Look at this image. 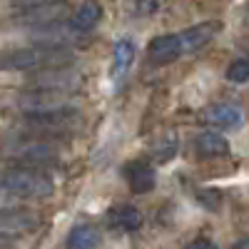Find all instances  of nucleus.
<instances>
[{
  "label": "nucleus",
  "mask_w": 249,
  "mask_h": 249,
  "mask_svg": "<svg viewBox=\"0 0 249 249\" xmlns=\"http://www.w3.org/2000/svg\"><path fill=\"white\" fill-rule=\"evenodd\" d=\"M72 50L62 45H30L20 50H8L0 55V68L3 70H20V72H37L50 68H68L72 65Z\"/></svg>",
  "instance_id": "f257e3e1"
},
{
  "label": "nucleus",
  "mask_w": 249,
  "mask_h": 249,
  "mask_svg": "<svg viewBox=\"0 0 249 249\" xmlns=\"http://www.w3.org/2000/svg\"><path fill=\"white\" fill-rule=\"evenodd\" d=\"M0 184L23 202L25 199H45L55 190L53 179L45 172H40L37 167H23V164H15V167H8L0 172Z\"/></svg>",
  "instance_id": "f03ea898"
},
{
  "label": "nucleus",
  "mask_w": 249,
  "mask_h": 249,
  "mask_svg": "<svg viewBox=\"0 0 249 249\" xmlns=\"http://www.w3.org/2000/svg\"><path fill=\"white\" fill-rule=\"evenodd\" d=\"M23 124L28 130H37L40 135H57L68 132L80 124V112L77 107H57V110H45V112H23Z\"/></svg>",
  "instance_id": "7ed1b4c3"
},
{
  "label": "nucleus",
  "mask_w": 249,
  "mask_h": 249,
  "mask_svg": "<svg viewBox=\"0 0 249 249\" xmlns=\"http://www.w3.org/2000/svg\"><path fill=\"white\" fill-rule=\"evenodd\" d=\"M8 155L23 164V167H45V164H53L57 160V150L53 147L50 142L45 140H20V142H13L8 147Z\"/></svg>",
  "instance_id": "20e7f679"
},
{
  "label": "nucleus",
  "mask_w": 249,
  "mask_h": 249,
  "mask_svg": "<svg viewBox=\"0 0 249 249\" xmlns=\"http://www.w3.org/2000/svg\"><path fill=\"white\" fill-rule=\"evenodd\" d=\"M75 92H62V90H28L18 97V110L20 112H45L68 107Z\"/></svg>",
  "instance_id": "39448f33"
},
{
  "label": "nucleus",
  "mask_w": 249,
  "mask_h": 249,
  "mask_svg": "<svg viewBox=\"0 0 249 249\" xmlns=\"http://www.w3.org/2000/svg\"><path fill=\"white\" fill-rule=\"evenodd\" d=\"M30 90H62V92H75L80 85L77 72L68 68H50V70H37L28 77Z\"/></svg>",
  "instance_id": "423d86ee"
},
{
  "label": "nucleus",
  "mask_w": 249,
  "mask_h": 249,
  "mask_svg": "<svg viewBox=\"0 0 249 249\" xmlns=\"http://www.w3.org/2000/svg\"><path fill=\"white\" fill-rule=\"evenodd\" d=\"M65 15H68V5L62 0V3H48V5H35V8L20 10L15 23L28 25V28H48L53 23H60Z\"/></svg>",
  "instance_id": "0eeeda50"
},
{
  "label": "nucleus",
  "mask_w": 249,
  "mask_h": 249,
  "mask_svg": "<svg viewBox=\"0 0 249 249\" xmlns=\"http://www.w3.org/2000/svg\"><path fill=\"white\" fill-rule=\"evenodd\" d=\"M40 219L25 210H0V234L3 237H18L37 230Z\"/></svg>",
  "instance_id": "6e6552de"
},
{
  "label": "nucleus",
  "mask_w": 249,
  "mask_h": 249,
  "mask_svg": "<svg viewBox=\"0 0 249 249\" xmlns=\"http://www.w3.org/2000/svg\"><path fill=\"white\" fill-rule=\"evenodd\" d=\"M182 55L184 53H182L177 33L175 35H160L147 45V60L152 65H170V62L179 60Z\"/></svg>",
  "instance_id": "1a4fd4ad"
},
{
  "label": "nucleus",
  "mask_w": 249,
  "mask_h": 249,
  "mask_svg": "<svg viewBox=\"0 0 249 249\" xmlns=\"http://www.w3.org/2000/svg\"><path fill=\"white\" fill-rule=\"evenodd\" d=\"M124 182L130 184V190L135 195H144L155 187V170L150 162L144 160H132L130 164H124Z\"/></svg>",
  "instance_id": "9d476101"
},
{
  "label": "nucleus",
  "mask_w": 249,
  "mask_h": 249,
  "mask_svg": "<svg viewBox=\"0 0 249 249\" xmlns=\"http://www.w3.org/2000/svg\"><path fill=\"white\" fill-rule=\"evenodd\" d=\"M217 30H219L217 23H199V25H192V28H187V30L177 33L179 45H182V53L187 55V53L202 50V48L217 35Z\"/></svg>",
  "instance_id": "9b49d317"
},
{
  "label": "nucleus",
  "mask_w": 249,
  "mask_h": 249,
  "mask_svg": "<svg viewBox=\"0 0 249 249\" xmlns=\"http://www.w3.org/2000/svg\"><path fill=\"white\" fill-rule=\"evenodd\" d=\"M204 120L222 130H237L242 124V110L237 105H232V102H217V105L207 107Z\"/></svg>",
  "instance_id": "f8f14e48"
},
{
  "label": "nucleus",
  "mask_w": 249,
  "mask_h": 249,
  "mask_svg": "<svg viewBox=\"0 0 249 249\" xmlns=\"http://www.w3.org/2000/svg\"><path fill=\"white\" fill-rule=\"evenodd\" d=\"M107 224L120 232H135L142 227V214L132 204H117L107 212Z\"/></svg>",
  "instance_id": "ddd939ff"
},
{
  "label": "nucleus",
  "mask_w": 249,
  "mask_h": 249,
  "mask_svg": "<svg viewBox=\"0 0 249 249\" xmlns=\"http://www.w3.org/2000/svg\"><path fill=\"white\" fill-rule=\"evenodd\" d=\"M195 150L199 157H227L230 155V142L219 132H199L195 140Z\"/></svg>",
  "instance_id": "4468645a"
},
{
  "label": "nucleus",
  "mask_w": 249,
  "mask_h": 249,
  "mask_svg": "<svg viewBox=\"0 0 249 249\" xmlns=\"http://www.w3.org/2000/svg\"><path fill=\"white\" fill-rule=\"evenodd\" d=\"M100 18H102V8L95 3V0H88V3H82L77 8V13L72 15L70 20V25L82 35V33H90L97 23H100Z\"/></svg>",
  "instance_id": "2eb2a0df"
},
{
  "label": "nucleus",
  "mask_w": 249,
  "mask_h": 249,
  "mask_svg": "<svg viewBox=\"0 0 249 249\" xmlns=\"http://www.w3.org/2000/svg\"><path fill=\"white\" fill-rule=\"evenodd\" d=\"M100 247V232L90 224H77L68 234V249H97Z\"/></svg>",
  "instance_id": "dca6fc26"
},
{
  "label": "nucleus",
  "mask_w": 249,
  "mask_h": 249,
  "mask_svg": "<svg viewBox=\"0 0 249 249\" xmlns=\"http://www.w3.org/2000/svg\"><path fill=\"white\" fill-rule=\"evenodd\" d=\"M132 57H135V48L130 40H120L115 45V53H112V60H115V75L120 77L124 70L132 65Z\"/></svg>",
  "instance_id": "f3484780"
},
{
  "label": "nucleus",
  "mask_w": 249,
  "mask_h": 249,
  "mask_svg": "<svg viewBox=\"0 0 249 249\" xmlns=\"http://www.w3.org/2000/svg\"><path fill=\"white\" fill-rule=\"evenodd\" d=\"M227 80L230 82H247L249 80V62L247 60H234L227 68Z\"/></svg>",
  "instance_id": "a211bd4d"
},
{
  "label": "nucleus",
  "mask_w": 249,
  "mask_h": 249,
  "mask_svg": "<svg viewBox=\"0 0 249 249\" xmlns=\"http://www.w3.org/2000/svg\"><path fill=\"white\" fill-rule=\"evenodd\" d=\"M23 204V199H18L13 192H8L3 184H0V210H18Z\"/></svg>",
  "instance_id": "6ab92c4d"
},
{
  "label": "nucleus",
  "mask_w": 249,
  "mask_h": 249,
  "mask_svg": "<svg viewBox=\"0 0 249 249\" xmlns=\"http://www.w3.org/2000/svg\"><path fill=\"white\" fill-rule=\"evenodd\" d=\"M132 10L137 15H152L157 10V0H132Z\"/></svg>",
  "instance_id": "aec40b11"
},
{
  "label": "nucleus",
  "mask_w": 249,
  "mask_h": 249,
  "mask_svg": "<svg viewBox=\"0 0 249 249\" xmlns=\"http://www.w3.org/2000/svg\"><path fill=\"white\" fill-rule=\"evenodd\" d=\"M10 3L20 10L25 8H35V5H48V3H62V0H10Z\"/></svg>",
  "instance_id": "412c9836"
},
{
  "label": "nucleus",
  "mask_w": 249,
  "mask_h": 249,
  "mask_svg": "<svg viewBox=\"0 0 249 249\" xmlns=\"http://www.w3.org/2000/svg\"><path fill=\"white\" fill-rule=\"evenodd\" d=\"M187 249H219L212 239H207V237H197L195 242L187 244Z\"/></svg>",
  "instance_id": "4be33fe9"
},
{
  "label": "nucleus",
  "mask_w": 249,
  "mask_h": 249,
  "mask_svg": "<svg viewBox=\"0 0 249 249\" xmlns=\"http://www.w3.org/2000/svg\"><path fill=\"white\" fill-rule=\"evenodd\" d=\"M13 247H15L13 237H3V234H0V249H13Z\"/></svg>",
  "instance_id": "5701e85b"
},
{
  "label": "nucleus",
  "mask_w": 249,
  "mask_h": 249,
  "mask_svg": "<svg viewBox=\"0 0 249 249\" xmlns=\"http://www.w3.org/2000/svg\"><path fill=\"white\" fill-rule=\"evenodd\" d=\"M232 249H249V242H247V239H239V242H237Z\"/></svg>",
  "instance_id": "b1692460"
}]
</instances>
